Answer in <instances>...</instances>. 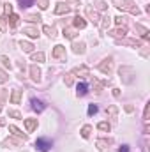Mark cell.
Wrapping results in <instances>:
<instances>
[{"mask_svg": "<svg viewBox=\"0 0 150 152\" xmlns=\"http://www.w3.org/2000/svg\"><path fill=\"white\" fill-rule=\"evenodd\" d=\"M113 5L115 7H118V9H122V11H129L131 14H140L141 11L133 4V0H113Z\"/></svg>", "mask_w": 150, "mask_h": 152, "instance_id": "cell-1", "label": "cell"}, {"mask_svg": "<svg viewBox=\"0 0 150 152\" xmlns=\"http://www.w3.org/2000/svg\"><path fill=\"white\" fill-rule=\"evenodd\" d=\"M118 73H120V80H122L124 83H133L134 75H136V71H134L133 67H129V66H122Z\"/></svg>", "mask_w": 150, "mask_h": 152, "instance_id": "cell-2", "label": "cell"}, {"mask_svg": "<svg viewBox=\"0 0 150 152\" xmlns=\"http://www.w3.org/2000/svg\"><path fill=\"white\" fill-rule=\"evenodd\" d=\"M99 71H103L104 75H110L113 71V57H108V58H104L101 64H99Z\"/></svg>", "mask_w": 150, "mask_h": 152, "instance_id": "cell-3", "label": "cell"}, {"mask_svg": "<svg viewBox=\"0 0 150 152\" xmlns=\"http://www.w3.org/2000/svg\"><path fill=\"white\" fill-rule=\"evenodd\" d=\"M85 12H87V16L90 18V21H92L94 25H99V21H101V16H99V12H97L95 9H92V7H87V9H85Z\"/></svg>", "mask_w": 150, "mask_h": 152, "instance_id": "cell-4", "label": "cell"}, {"mask_svg": "<svg viewBox=\"0 0 150 152\" xmlns=\"http://www.w3.org/2000/svg\"><path fill=\"white\" fill-rule=\"evenodd\" d=\"M36 147H37L41 152H48L50 151V147H51V142L46 140V138H39L37 142H36Z\"/></svg>", "mask_w": 150, "mask_h": 152, "instance_id": "cell-5", "label": "cell"}, {"mask_svg": "<svg viewBox=\"0 0 150 152\" xmlns=\"http://www.w3.org/2000/svg\"><path fill=\"white\" fill-rule=\"evenodd\" d=\"M69 11H71V7L66 2H58L57 7H55V14H67Z\"/></svg>", "mask_w": 150, "mask_h": 152, "instance_id": "cell-6", "label": "cell"}, {"mask_svg": "<svg viewBox=\"0 0 150 152\" xmlns=\"http://www.w3.org/2000/svg\"><path fill=\"white\" fill-rule=\"evenodd\" d=\"M53 57H55V58H66V48H64L62 44H57V46L53 48Z\"/></svg>", "mask_w": 150, "mask_h": 152, "instance_id": "cell-7", "label": "cell"}, {"mask_svg": "<svg viewBox=\"0 0 150 152\" xmlns=\"http://www.w3.org/2000/svg\"><path fill=\"white\" fill-rule=\"evenodd\" d=\"M25 127L28 133H32L37 127V118H25Z\"/></svg>", "mask_w": 150, "mask_h": 152, "instance_id": "cell-8", "label": "cell"}, {"mask_svg": "<svg viewBox=\"0 0 150 152\" xmlns=\"http://www.w3.org/2000/svg\"><path fill=\"white\" fill-rule=\"evenodd\" d=\"M23 34H27L28 37H32V39L39 37V30L36 28V27H27V28H23Z\"/></svg>", "mask_w": 150, "mask_h": 152, "instance_id": "cell-9", "label": "cell"}, {"mask_svg": "<svg viewBox=\"0 0 150 152\" xmlns=\"http://www.w3.org/2000/svg\"><path fill=\"white\" fill-rule=\"evenodd\" d=\"M21 143V140H14V138H5L2 142V147H18Z\"/></svg>", "mask_w": 150, "mask_h": 152, "instance_id": "cell-10", "label": "cell"}, {"mask_svg": "<svg viewBox=\"0 0 150 152\" xmlns=\"http://www.w3.org/2000/svg\"><path fill=\"white\" fill-rule=\"evenodd\" d=\"M103 21H99V25H101V30L103 32H106L108 28H110V25H111V18L110 16H104V18H101Z\"/></svg>", "mask_w": 150, "mask_h": 152, "instance_id": "cell-11", "label": "cell"}, {"mask_svg": "<svg viewBox=\"0 0 150 152\" xmlns=\"http://www.w3.org/2000/svg\"><path fill=\"white\" fill-rule=\"evenodd\" d=\"M73 51L76 55H83L85 53V42H73Z\"/></svg>", "mask_w": 150, "mask_h": 152, "instance_id": "cell-12", "label": "cell"}, {"mask_svg": "<svg viewBox=\"0 0 150 152\" xmlns=\"http://www.w3.org/2000/svg\"><path fill=\"white\" fill-rule=\"evenodd\" d=\"M71 73H73V75L81 76V78H87V76H88V69H87L85 66H81V67H76V69H73Z\"/></svg>", "mask_w": 150, "mask_h": 152, "instance_id": "cell-13", "label": "cell"}, {"mask_svg": "<svg viewBox=\"0 0 150 152\" xmlns=\"http://www.w3.org/2000/svg\"><path fill=\"white\" fill-rule=\"evenodd\" d=\"M20 48H21L25 53H32L34 44H32V42H28V41H21V42H20Z\"/></svg>", "mask_w": 150, "mask_h": 152, "instance_id": "cell-14", "label": "cell"}, {"mask_svg": "<svg viewBox=\"0 0 150 152\" xmlns=\"http://www.w3.org/2000/svg\"><path fill=\"white\" fill-rule=\"evenodd\" d=\"M30 75H32V80L34 81H41V69L37 66H32L30 67Z\"/></svg>", "mask_w": 150, "mask_h": 152, "instance_id": "cell-15", "label": "cell"}, {"mask_svg": "<svg viewBox=\"0 0 150 152\" xmlns=\"http://www.w3.org/2000/svg\"><path fill=\"white\" fill-rule=\"evenodd\" d=\"M110 36H113V37H124V36H127V28L125 27H120V28L110 32Z\"/></svg>", "mask_w": 150, "mask_h": 152, "instance_id": "cell-16", "label": "cell"}, {"mask_svg": "<svg viewBox=\"0 0 150 152\" xmlns=\"http://www.w3.org/2000/svg\"><path fill=\"white\" fill-rule=\"evenodd\" d=\"M73 25H74L76 28H85V27H87V21H85V18H81V16H76L74 21H73Z\"/></svg>", "mask_w": 150, "mask_h": 152, "instance_id": "cell-17", "label": "cell"}, {"mask_svg": "<svg viewBox=\"0 0 150 152\" xmlns=\"http://www.w3.org/2000/svg\"><path fill=\"white\" fill-rule=\"evenodd\" d=\"M21 101V90H12V94H11V103L12 104H18Z\"/></svg>", "mask_w": 150, "mask_h": 152, "instance_id": "cell-18", "label": "cell"}, {"mask_svg": "<svg viewBox=\"0 0 150 152\" xmlns=\"http://www.w3.org/2000/svg\"><path fill=\"white\" fill-rule=\"evenodd\" d=\"M118 44H129V46H136L140 48L141 46V41H134V39H127V41H117Z\"/></svg>", "mask_w": 150, "mask_h": 152, "instance_id": "cell-19", "label": "cell"}, {"mask_svg": "<svg viewBox=\"0 0 150 152\" xmlns=\"http://www.w3.org/2000/svg\"><path fill=\"white\" fill-rule=\"evenodd\" d=\"M9 131H11L14 136H18V138H23V140H27V136H25V134H23V133H21V131L16 127V126H9Z\"/></svg>", "mask_w": 150, "mask_h": 152, "instance_id": "cell-20", "label": "cell"}, {"mask_svg": "<svg viewBox=\"0 0 150 152\" xmlns=\"http://www.w3.org/2000/svg\"><path fill=\"white\" fill-rule=\"evenodd\" d=\"M97 129H99V131H103V133H110L111 126H110L108 122H99V124H97Z\"/></svg>", "mask_w": 150, "mask_h": 152, "instance_id": "cell-21", "label": "cell"}, {"mask_svg": "<svg viewBox=\"0 0 150 152\" xmlns=\"http://www.w3.org/2000/svg\"><path fill=\"white\" fill-rule=\"evenodd\" d=\"M106 113L110 115L111 118H117V113H118V108H117L115 104H111V106H108V110H106Z\"/></svg>", "mask_w": 150, "mask_h": 152, "instance_id": "cell-22", "label": "cell"}, {"mask_svg": "<svg viewBox=\"0 0 150 152\" xmlns=\"http://www.w3.org/2000/svg\"><path fill=\"white\" fill-rule=\"evenodd\" d=\"M18 21H20V16H18V14H9V25H11V27H16Z\"/></svg>", "mask_w": 150, "mask_h": 152, "instance_id": "cell-23", "label": "cell"}, {"mask_svg": "<svg viewBox=\"0 0 150 152\" xmlns=\"http://www.w3.org/2000/svg\"><path fill=\"white\" fill-rule=\"evenodd\" d=\"M42 30H44V32H46L50 37H55V36H57L55 28H53V27H50V25H44V27H42Z\"/></svg>", "mask_w": 150, "mask_h": 152, "instance_id": "cell-24", "label": "cell"}, {"mask_svg": "<svg viewBox=\"0 0 150 152\" xmlns=\"http://www.w3.org/2000/svg\"><path fill=\"white\" fill-rule=\"evenodd\" d=\"M90 133H92V126H83V127H81V136H83V138H88Z\"/></svg>", "mask_w": 150, "mask_h": 152, "instance_id": "cell-25", "label": "cell"}, {"mask_svg": "<svg viewBox=\"0 0 150 152\" xmlns=\"http://www.w3.org/2000/svg\"><path fill=\"white\" fill-rule=\"evenodd\" d=\"M32 60H34V62H44V53H42V51L32 53Z\"/></svg>", "mask_w": 150, "mask_h": 152, "instance_id": "cell-26", "label": "cell"}, {"mask_svg": "<svg viewBox=\"0 0 150 152\" xmlns=\"http://www.w3.org/2000/svg\"><path fill=\"white\" fill-rule=\"evenodd\" d=\"M64 81H66V85H67V87H71V85H73V81H74V75H73V73H67V75L64 76Z\"/></svg>", "mask_w": 150, "mask_h": 152, "instance_id": "cell-27", "label": "cell"}, {"mask_svg": "<svg viewBox=\"0 0 150 152\" xmlns=\"http://www.w3.org/2000/svg\"><path fill=\"white\" fill-rule=\"evenodd\" d=\"M32 104H34L32 108H34L36 112H42V110H44V106H42V103H41V101H37V99H32Z\"/></svg>", "mask_w": 150, "mask_h": 152, "instance_id": "cell-28", "label": "cell"}, {"mask_svg": "<svg viewBox=\"0 0 150 152\" xmlns=\"http://www.w3.org/2000/svg\"><path fill=\"white\" fill-rule=\"evenodd\" d=\"M76 36V32L73 30V28H64V37H67V39H74Z\"/></svg>", "mask_w": 150, "mask_h": 152, "instance_id": "cell-29", "label": "cell"}, {"mask_svg": "<svg viewBox=\"0 0 150 152\" xmlns=\"http://www.w3.org/2000/svg\"><path fill=\"white\" fill-rule=\"evenodd\" d=\"M27 21H32V23L41 21V14H28V16H27Z\"/></svg>", "mask_w": 150, "mask_h": 152, "instance_id": "cell-30", "label": "cell"}, {"mask_svg": "<svg viewBox=\"0 0 150 152\" xmlns=\"http://www.w3.org/2000/svg\"><path fill=\"white\" fill-rule=\"evenodd\" d=\"M87 94V85L85 83H79L78 85V96H85Z\"/></svg>", "mask_w": 150, "mask_h": 152, "instance_id": "cell-31", "label": "cell"}, {"mask_svg": "<svg viewBox=\"0 0 150 152\" xmlns=\"http://www.w3.org/2000/svg\"><path fill=\"white\" fill-rule=\"evenodd\" d=\"M106 147H108V142L106 140H97V149L99 151H106Z\"/></svg>", "mask_w": 150, "mask_h": 152, "instance_id": "cell-32", "label": "cell"}, {"mask_svg": "<svg viewBox=\"0 0 150 152\" xmlns=\"http://www.w3.org/2000/svg\"><path fill=\"white\" fill-rule=\"evenodd\" d=\"M0 62H2L5 67H9V69H11V62H9V58H7L5 55H2V57H0Z\"/></svg>", "mask_w": 150, "mask_h": 152, "instance_id": "cell-33", "label": "cell"}, {"mask_svg": "<svg viewBox=\"0 0 150 152\" xmlns=\"http://www.w3.org/2000/svg\"><path fill=\"white\" fill-rule=\"evenodd\" d=\"M9 117H12V118H21V113H20L18 110H9Z\"/></svg>", "mask_w": 150, "mask_h": 152, "instance_id": "cell-34", "label": "cell"}, {"mask_svg": "<svg viewBox=\"0 0 150 152\" xmlns=\"http://www.w3.org/2000/svg\"><path fill=\"white\" fill-rule=\"evenodd\" d=\"M149 115H150V103L145 106V113H143V120L145 122H149Z\"/></svg>", "mask_w": 150, "mask_h": 152, "instance_id": "cell-35", "label": "cell"}, {"mask_svg": "<svg viewBox=\"0 0 150 152\" xmlns=\"http://www.w3.org/2000/svg\"><path fill=\"white\" fill-rule=\"evenodd\" d=\"M5 27H7V23H5V16H0V32H4Z\"/></svg>", "mask_w": 150, "mask_h": 152, "instance_id": "cell-36", "label": "cell"}, {"mask_svg": "<svg viewBox=\"0 0 150 152\" xmlns=\"http://www.w3.org/2000/svg\"><path fill=\"white\" fill-rule=\"evenodd\" d=\"M4 11H5V14H7V16H9V14H12V5H11V4H5V5H4Z\"/></svg>", "mask_w": 150, "mask_h": 152, "instance_id": "cell-37", "label": "cell"}, {"mask_svg": "<svg viewBox=\"0 0 150 152\" xmlns=\"http://www.w3.org/2000/svg\"><path fill=\"white\" fill-rule=\"evenodd\" d=\"M48 5H50V4H48V0H39V7H41L42 11H44V9H48Z\"/></svg>", "mask_w": 150, "mask_h": 152, "instance_id": "cell-38", "label": "cell"}, {"mask_svg": "<svg viewBox=\"0 0 150 152\" xmlns=\"http://www.w3.org/2000/svg\"><path fill=\"white\" fill-rule=\"evenodd\" d=\"M32 2H34V0H20L21 7H30V5H32Z\"/></svg>", "mask_w": 150, "mask_h": 152, "instance_id": "cell-39", "label": "cell"}, {"mask_svg": "<svg viewBox=\"0 0 150 152\" xmlns=\"http://www.w3.org/2000/svg\"><path fill=\"white\" fill-rule=\"evenodd\" d=\"M97 7H99L101 11H106V7H108V5H106V2H103V0H99V2H97Z\"/></svg>", "mask_w": 150, "mask_h": 152, "instance_id": "cell-40", "label": "cell"}, {"mask_svg": "<svg viewBox=\"0 0 150 152\" xmlns=\"http://www.w3.org/2000/svg\"><path fill=\"white\" fill-rule=\"evenodd\" d=\"M124 20H125L124 16H117V18H115V23H117L118 27H122V23H124Z\"/></svg>", "mask_w": 150, "mask_h": 152, "instance_id": "cell-41", "label": "cell"}, {"mask_svg": "<svg viewBox=\"0 0 150 152\" xmlns=\"http://www.w3.org/2000/svg\"><path fill=\"white\" fill-rule=\"evenodd\" d=\"M88 113L90 115L97 113V106H95V104H90V106H88Z\"/></svg>", "mask_w": 150, "mask_h": 152, "instance_id": "cell-42", "label": "cell"}, {"mask_svg": "<svg viewBox=\"0 0 150 152\" xmlns=\"http://www.w3.org/2000/svg\"><path fill=\"white\" fill-rule=\"evenodd\" d=\"M5 80H7V76H5V73L0 69V81H5Z\"/></svg>", "mask_w": 150, "mask_h": 152, "instance_id": "cell-43", "label": "cell"}, {"mask_svg": "<svg viewBox=\"0 0 150 152\" xmlns=\"http://www.w3.org/2000/svg\"><path fill=\"white\" fill-rule=\"evenodd\" d=\"M113 96L118 97V96H120V90H118V88H113Z\"/></svg>", "mask_w": 150, "mask_h": 152, "instance_id": "cell-44", "label": "cell"}, {"mask_svg": "<svg viewBox=\"0 0 150 152\" xmlns=\"http://www.w3.org/2000/svg\"><path fill=\"white\" fill-rule=\"evenodd\" d=\"M125 112H129V113H131V112H133V106H131V104H127V106H125Z\"/></svg>", "mask_w": 150, "mask_h": 152, "instance_id": "cell-45", "label": "cell"}, {"mask_svg": "<svg viewBox=\"0 0 150 152\" xmlns=\"http://www.w3.org/2000/svg\"><path fill=\"white\" fill-rule=\"evenodd\" d=\"M118 152H127V147L124 145V147H122V149H120V151H118Z\"/></svg>", "mask_w": 150, "mask_h": 152, "instance_id": "cell-46", "label": "cell"}]
</instances>
